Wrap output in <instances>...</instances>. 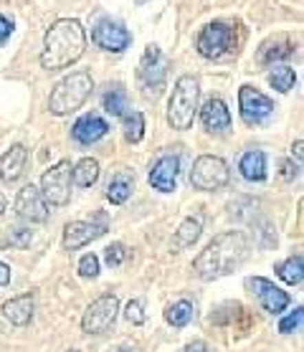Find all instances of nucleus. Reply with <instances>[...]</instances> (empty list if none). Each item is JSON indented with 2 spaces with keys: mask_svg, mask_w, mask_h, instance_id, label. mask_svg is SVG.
Masks as SVG:
<instances>
[{
  "mask_svg": "<svg viewBox=\"0 0 304 352\" xmlns=\"http://www.w3.org/2000/svg\"><path fill=\"white\" fill-rule=\"evenodd\" d=\"M251 251V239L243 231H226L210 241L193 261V272L203 281L221 279L226 274H233Z\"/></svg>",
  "mask_w": 304,
  "mask_h": 352,
  "instance_id": "1",
  "label": "nucleus"
},
{
  "mask_svg": "<svg viewBox=\"0 0 304 352\" xmlns=\"http://www.w3.org/2000/svg\"><path fill=\"white\" fill-rule=\"evenodd\" d=\"M87 51V33L79 21L74 18H58L51 23L43 38V54H41V66L48 72H58L66 66L76 64Z\"/></svg>",
  "mask_w": 304,
  "mask_h": 352,
  "instance_id": "2",
  "label": "nucleus"
},
{
  "mask_svg": "<svg viewBox=\"0 0 304 352\" xmlns=\"http://www.w3.org/2000/svg\"><path fill=\"white\" fill-rule=\"evenodd\" d=\"M94 89V79L89 72H74L69 76L58 81L54 91H51V99H48V109L56 117H64V114L76 112L84 102L89 99Z\"/></svg>",
  "mask_w": 304,
  "mask_h": 352,
  "instance_id": "3",
  "label": "nucleus"
},
{
  "mask_svg": "<svg viewBox=\"0 0 304 352\" xmlns=\"http://www.w3.org/2000/svg\"><path fill=\"white\" fill-rule=\"evenodd\" d=\"M198 99H200V81L191 74H185L175 81L173 96H170L168 104V122L170 127L177 132H185L195 120L198 112Z\"/></svg>",
  "mask_w": 304,
  "mask_h": 352,
  "instance_id": "4",
  "label": "nucleus"
},
{
  "mask_svg": "<svg viewBox=\"0 0 304 352\" xmlns=\"http://www.w3.org/2000/svg\"><path fill=\"white\" fill-rule=\"evenodd\" d=\"M231 177V170L226 165L224 157H216V155H200L198 160L193 162L191 170V185L195 190L203 192H213L221 190Z\"/></svg>",
  "mask_w": 304,
  "mask_h": 352,
  "instance_id": "5",
  "label": "nucleus"
},
{
  "mask_svg": "<svg viewBox=\"0 0 304 352\" xmlns=\"http://www.w3.org/2000/svg\"><path fill=\"white\" fill-rule=\"evenodd\" d=\"M233 46H236L233 25L224 23V21L208 23L198 33V41H195V48L203 58H221L226 54H231Z\"/></svg>",
  "mask_w": 304,
  "mask_h": 352,
  "instance_id": "6",
  "label": "nucleus"
},
{
  "mask_svg": "<svg viewBox=\"0 0 304 352\" xmlns=\"http://www.w3.org/2000/svg\"><path fill=\"white\" fill-rule=\"evenodd\" d=\"M41 195L48 206H66L72 198V162L61 160L41 177Z\"/></svg>",
  "mask_w": 304,
  "mask_h": 352,
  "instance_id": "7",
  "label": "nucleus"
},
{
  "mask_svg": "<svg viewBox=\"0 0 304 352\" xmlns=\"http://www.w3.org/2000/svg\"><path fill=\"white\" fill-rule=\"evenodd\" d=\"M137 76L142 81L144 96H155L160 94L162 87H165V76H168V58L162 56V51L158 46H147L144 48V56L140 61V69H137Z\"/></svg>",
  "mask_w": 304,
  "mask_h": 352,
  "instance_id": "8",
  "label": "nucleus"
},
{
  "mask_svg": "<svg viewBox=\"0 0 304 352\" xmlns=\"http://www.w3.org/2000/svg\"><path fill=\"white\" fill-rule=\"evenodd\" d=\"M117 312H120V299L114 294L99 296L96 302L87 307V312L81 317V329L87 335H102L112 327L114 320H117Z\"/></svg>",
  "mask_w": 304,
  "mask_h": 352,
  "instance_id": "9",
  "label": "nucleus"
},
{
  "mask_svg": "<svg viewBox=\"0 0 304 352\" xmlns=\"http://www.w3.org/2000/svg\"><path fill=\"white\" fill-rule=\"evenodd\" d=\"M239 107H241V120L246 124H261L274 114V102L266 94H261L254 87H241L239 91Z\"/></svg>",
  "mask_w": 304,
  "mask_h": 352,
  "instance_id": "10",
  "label": "nucleus"
},
{
  "mask_svg": "<svg viewBox=\"0 0 304 352\" xmlns=\"http://www.w3.org/2000/svg\"><path fill=\"white\" fill-rule=\"evenodd\" d=\"M91 41H94L99 48L105 51H112V54H122L124 48H129L132 43V33L124 28L117 21H99L91 31Z\"/></svg>",
  "mask_w": 304,
  "mask_h": 352,
  "instance_id": "11",
  "label": "nucleus"
},
{
  "mask_svg": "<svg viewBox=\"0 0 304 352\" xmlns=\"http://www.w3.org/2000/svg\"><path fill=\"white\" fill-rule=\"evenodd\" d=\"M16 213L28 223H46L48 221V203L36 185H25L23 190H18Z\"/></svg>",
  "mask_w": 304,
  "mask_h": 352,
  "instance_id": "12",
  "label": "nucleus"
},
{
  "mask_svg": "<svg viewBox=\"0 0 304 352\" xmlns=\"http://www.w3.org/2000/svg\"><path fill=\"white\" fill-rule=\"evenodd\" d=\"M246 284H248V289L259 296V302H261V307H264L266 312L279 314L292 305V296H289L287 292H281L279 287H274V281L264 279V276H254V279H248Z\"/></svg>",
  "mask_w": 304,
  "mask_h": 352,
  "instance_id": "13",
  "label": "nucleus"
},
{
  "mask_svg": "<svg viewBox=\"0 0 304 352\" xmlns=\"http://www.w3.org/2000/svg\"><path fill=\"white\" fill-rule=\"evenodd\" d=\"M107 233V226L105 223H89V221H72V223H66L64 228V246L76 251V248L87 246L91 241L102 239Z\"/></svg>",
  "mask_w": 304,
  "mask_h": 352,
  "instance_id": "14",
  "label": "nucleus"
},
{
  "mask_svg": "<svg viewBox=\"0 0 304 352\" xmlns=\"http://www.w3.org/2000/svg\"><path fill=\"white\" fill-rule=\"evenodd\" d=\"M200 122L208 132H216V135H224L231 129V112L226 107L224 99H216L210 96L206 104L200 107Z\"/></svg>",
  "mask_w": 304,
  "mask_h": 352,
  "instance_id": "15",
  "label": "nucleus"
},
{
  "mask_svg": "<svg viewBox=\"0 0 304 352\" xmlns=\"http://www.w3.org/2000/svg\"><path fill=\"white\" fill-rule=\"evenodd\" d=\"M177 170H180V160H177L175 155H165V157H160V160L152 165L147 180H150V185L155 190L173 192L177 183Z\"/></svg>",
  "mask_w": 304,
  "mask_h": 352,
  "instance_id": "16",
  "label": "nucleus"
},
{
  "mask_svg": "<svg viewBox=\"0 0 304 352\" xmlns=\"http://www.w3.org/2000/svg\"><path fill=\"white\" fill-rule=\"evenodd\" d=\"M107 132H109V124H107L102 117H96V114H84V117H79L76 124H74V129H72L74 140H76L79 144L99 142Z\"/></svg>",
  "mask_w": 304,
  "mask_h": 352,
  "instance_id": "17",
  "label": "nucleus"
},
{
  "mask_svg": "<svg viewBox=\"0 0 304 352\" xmlns=\"http://www.w3.org/2000/svg\"><path fill=\"white\" fill-rule=\"evenodd\" d=\"M25 162H28V150L23 144H13L8 153L0 157V180L3 183H16L18 177L25 173Z\"/></svg>",
  "mask_w": 304,
  "mask_h": 352,
  "instance_id": "18",
  "label": "nucleus"
},
{
  "mask_svg": "<svg viewBox=\"0 0 304 352\" xmlns=\"http://www.w3.org/2000/svg\"><path fill=\"white\" fill-rule=\"evenodd\" d=\"M3 314H6V320H10L13 324H18V327L28 324V322L33 320V296L21 294V296H16V299H8V302L3 305Z\"/></svg>",
  "mask_w": 304,
  "mask_h": 352,
  "instance_id": "19",
  "label": "nucleus"
},
{
  "mask_svg": "<svg viewBox=\"0 0 304 352\" xmlns=\"http://www.w3.org/2000/svg\"><path fill=\"white\" fill-rule=\"evenodd\" d=\"M239 170L246 180L261 183V180H266V155L261 153V150H248V153H243V157H241Z\"/></svg>",
  "mask_w": 304,
  "mask_h": 352,
  "instance_id": "20",
  "label": "nucleus"
},
{
  "mask_svg": "<svg viewBox=\"0 0 304 352\" xmlns=\"http://www.w3.org/2000/svg\"><path fill=\"white\" fill-rule=\"evenodd\" d=\"M200 231H203V218L200 216L185 218L183 223H180V228L175 231V236H173V246L175 248L193 246V243L200 239Z\"/></svg>",
  "mask_w": 304,
  "mask_h": 352,
  "instance_id": "21",
  "label": "nucleus"
},
{
  "mask_svg": "<svg viewBox=\"0 0 304 352\" xmlns=\"http://www.w3.org/2000/svg\"><path fill=\"white\" fill-rule=\"evenodd\" d=\"M292 54H294V46H292L287 38H276V41H269V43L261 46V51H259V61H261V64H274V61L289 58Z\"/></svg>",
  "mask_w": 304,
  "mask_h": 352,
  "instance_id": "22",
  "label": "nucleus"
},
{
  "mask_svg": "<svg viewBox=\"0 0 304 352\" xmlns=\"http://www.w3.org/2000/svg\"><path fill=\"white\" fill-rule=\"evenodd\" d=\"M72 177L79 188H91V185L99 180V162H96L94 157H84V160L76 162Z\"/></svg>",
  "mask_w": 304,
  "mask_h": 352,
  "instance_id": "23",
  "label": "nucleus"
},
{
  "mask_svg": "<svg viewBox=\"0 0 304 352\" xmlns=\"http://www.w3.org/2000/svg\"><path fill=\"white\" fill-rule=\"evenodd\" d=\"M132 195V177L120 173L117 177H112V183L107 185V200L112 203V206H122V203H127V198Z\"/></svg>",
  "mask_w": 304,
  "mask_h": 352,
  "instance_id": "24",
  "label": "nucleus"
},
{
  "mask_svg": "<svg viewBox=\"0 0 304 352\" xmlns=\"http://www.w3.org/2000/svg\"><path fill=\"white\" fill-rule=\"evenodd\" d=\"M302 272H304V261H302V256H299V254H296V256H292V258H287L284 264L276 266L279 279L287 281V284H292V287H299V284H302V279H304Z\"/></svg>",
  "mask_w": 304,
  "mask_h": 352,
  "instance_id": "25",
  "label": "nucleus"
},
{
  "mask_svg": "<svg viewBox=\"0 0 304 352\" xmlns=\"http://www.w3.org/2000/svg\"><path fill=\"white\" fill-rule=\"evenodd\" d=\"M269 84H272L279 94H287V91H292L296 84V74L294 69H289V66H276V69H272L269 72Z\"/></svg>",
  "mask_w": 304,
  "mask_h": 352,
  "instance_id": "26",
  "label": "nucleus"
},
{
  "mask_svg": "<svg viewBox=\"0 0 304 352\" xmlns=\"http://www.w3.org/2000/svg\"><path fill=\"white\" fill-rule=\"evenodd\" d=\"M193 314H195L193 305L183 299V302H175L173 307H168V312H165V320H168L173 327H185V324L193 320Z\"/></svg>",
  "mask_w": 304,
  "mask_h": 352,
  "instance_id": "27",
  "label": "nucleus"
},
{
  "mask_svg": "<svg viewBox=\"0 0 304 352\" xmlns=\"http://www.w3.org/2000/svg\"><path fill=\"white\" fill-rule=\"evenodd\" d=\"M105 112L112 117H124L127 114V94L122 89H112L105 94Z\"/></svg>",
  "mask_w": 304,
  "mask_h": 352,
  "instance_id": "28",
  "label": "nucleus"
},
{
  "mask_svg": "<svg viewBox=\"0 0 304 352\" xmlns=\"http://www.w3.org/2000/svg\"><path fill=\"white\" fill-rule=\"evenodd\" d=\"M124 137L127 142H140L144 137V117L142 112L124 114Z\"/></svg>",
  "mask_w": 304,
  "mask_h": 352,
  "instance_id": "29",
  "label": "nucleus"
},
{
  "mask_svg": "<svg viewBox=\"0 0 304 352\" xmlns=\"http://www.w3.org/2000/svg\"><path fill=\"white\" fill-rule=\"evenodd\" d=\"M302 320H304V312H302V307H296L294 312L292 314H287L284 320L279 322V332L281 335H292L294 329H299L302 327Z\"/></svg>",
  "mask_w": 304,
  "mask_h": 352,
  "instance_id": "30",
  "label": "nucleus"
},
{
  "mask_svg": "<svg viewBox=\"0 0 304 352\" xmlns=\"http://www.w3.org/2000/svg\"><path fill=\"white\" fill-rule=\"evenodd\" d=\"M127 246L124 243H112V246H107V254H105V258H107V264L109 266H122L124 261H127Z\"/></svg>",
  "mask_w": 304,
  "mask_h": 352,
  "instance_id": "31",
  "label": "nucleus"
},
{
  "mask_svg": "<svg viewBox=\"0 0 304 352\" xmlns=\"http://www.w3.org/2000/svg\"><path fill=\"white\" fill-rule=\"evenodd\" d=\"M33 241V233L25 231V228H16V231H10V236L3 241V246H10V248H25L28 243Z\"/></svg>",
  "mask_w": 304,
  "mask_h": 352,
  "instance_id": "32",
  "label": "nucleus"
},
{
  "mask_svg": "<svg viewBox=\"0 0 304 352\" xmlns=\"http://www.w3.org/2000/svg\"><path fill=\"white\" fill-rule=\"evenodd\" d=\"M79 274H81V276H87V279H94L96 274H99V258H96L94 254H87V256H81Z\"/></svg>",
  "mask_w": 304,
  "mask_h": 352,
  "instance_id": "33",
  "label": "nucleus"
},
{
  "mask_svg": "<svg viewBox=\"0 0 304 352\" xmlns=\"http://www.w3.org/2000/svg\"><path fill=\"white\" fill-rule=\"evenodd\" d=\"M124 317H127L129 324H144V312H142V302H137V299H132L127 305V309H124Z\"/></svg>",
  "mask_w": 304,
  "mask_h": 352,
  "instance_id": "34",
  "label": "nucleus"
},
{
  "mask_svg": "<svg viewBox=\"0 0 304 352\" xmlns=\"http://www.w3.org/2000/svg\"><path fill=\"white\" fill-rule=\"evenodd\" d=\"M10 33H13V23H10V21L6 16H0V43L8 38Z\"/></svg>",
  "mask_w": 304,
  "mask_h": 352,
  "instance_id": "35",
  "label": "nucleus"
},
{
  "mask_svg": "<svg viewBox=\"0 0 304 352\" xmlns=\"http://www.w3.org/2000/svg\"><path fill=\"white\" fill-rule=\"evenodd\" d=\"M180 352H208V344L203 342V340H195V342L185 344V347Z\"/></svg>",
  "mask_w": 304,
  "mask_h": 352,
  "instance_id": "36",
  "label": "nucleus"
},
{
  "mask_svg": "<svg viewBox=\"0 0 304 352\" xmlns=\"http://www.w3.org/2000/svg\"><path fill=\"white\" fill-rule=\"evenodd\" d=\"M296 168H299V165H292V162H281V177H284V180H292V177L296 175Z\"/></svg>",
  "mask_w": 304,
  "mask_h": 352,
  "instance_id": "37",
  "label": "nucleus"
},
{
  "mask_svg": "<svg viewBox=\"0 0 304 352\" xmlns=\"http://www.w3.org/2000/svg\"><path fill=\"white\" fill-rule=\"evenodd\" d=\"M6 284H10V266L0 261V287H6Z\"/></svg>",
  "mask_w": 304,
  "mask_h": 352,
  "instance_id": "38",
  "label": "nucleus"
},
{
  "mask_svg": "<svg viewBox=\"0 0 304 352\" xmlns=\"http://www.w3.org/2000/svg\"><path fill=\"white\" fill-rule=\"evenodd\" d=\"M302 147H304L302 140H296V142L292 144V155L296 157V165H302Z\"/></svg>",
  "mask_w": 304,
  "mask_h": 352,
  "instance_id": "39",
  "label": "nucleus"
},
{
  "mask_svg": "<svg viewBox=\"0 0 304 352\" xmlns=\"http://www.w3.org/2000/svg\"><path fill=\"white\" fill-rule=\"evenodd\" d=\"M6 208H8V200H6V198H3V195H0V216L6 213Z\"/></svg>",
  "mask_w": 304,
  "mask_h": 352,
  "instance_id": "40",
  "label": "nucleus"
},
{
  "mask_svg": "<svg viewBox=\"0 0 304 352\" xmlns=\"http://www.w3.org/2000/svg\"><path fill=\"white\" fill-rule=\"evenodd\" d=\"M112 352H132V350H127V347H120V350H112Z\"/></svg>",
  "mask_w": 304,
  "mask_h": 352,
  "instance_id": "41",
  "label": "nucleus"
},
{
  "mask_svg": "<svg viewBox=\"0 0 304 352\" xmlns=\"http://www.w3.org/2000/svg\"><path fill=\"white\" fill-rule=\"evenodd\" d=\"M137 6H142V3H150V0H135Z\"/></svg>",
  "mask_w": 304,
  "mask_h": 352,
  "instance_id": "42",
  "label": "nucleus"
}]
</instances>
